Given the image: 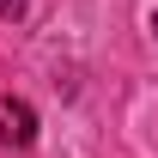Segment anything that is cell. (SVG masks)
<instances>
[{
    "instance_id": "cell-1",
    "label": "cell",
    "mask_w": 158,
    "mask_h": 158,
    "mask_svg": "<svg viewBox=\"0 0 158 158\" xmlns=\"http://www.w3.org/2000/svg\"><path fill=\"white\" fill-rule=\"evenodd\" d=\"M0 146H37V110L24 98L0 103Z\"/></svg>"
},
{
    "instance_id": "cell-2",
    "label": "cell",
    "mask_w": 158,
    "mask_h": 158,
    "mask_svg": "<svg viewBox=\"0 0 158 158\" xmlns=\"http://www.w3.org/2000/svg\"><path fill=\"white\" fill-rule=\"evenodd\" d=\"M0 12H6V19H19V12H24V0H0Z\"/></svg>"
}]
</instances>
